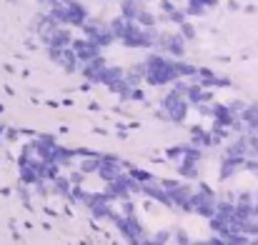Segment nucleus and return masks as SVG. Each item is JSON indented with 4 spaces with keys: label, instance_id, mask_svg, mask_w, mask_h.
<instances>
[{
    "label": "nucleus",
    "instance_id": "obj_2",
    "mask_svg": "<svg viewBox=\"0 0 258 245\" xmlns=\"http://www.w3.org/2000/svg\"><path fill=\"white\" fill-rule=\"evenodd\" d=\"M168 238H171V235L161 230V233H158V238H156V243H158V245H163V243H168Z\"/></svg>",
    "mask_w": 258,
    "mask_h": 245
},
{
    "label": "nucleus",
    "instance_id": "obj_1",
    "mask_svg": "<svg viewBox=\"0 0 258 245\" xmlns=\"http://www.w3.org/2000/svg\"><path fill=\"white\" fill-rule=\"evenodd\" d=\"M131 175H133V178H136V180H138V183H143V185H146V183H151V180H153V178H151V173H148V170H133V173H131Z\"/></svg>",
    "mask_w": 258,
    "mask_h": 245
}]
</instances>
